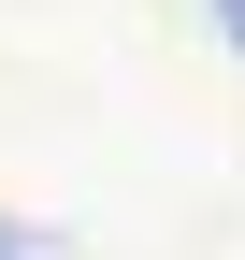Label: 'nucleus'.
<instances>
[{
  "label": "nucleus",
  "mask_w": 245,
  "mask_h": 260,
  "mask_svg": "<svg viewBox=\"0 0 245 260\" xmlns=\"http://www.w3.org/2000/svg\"><path fill=\"white\" fill-rule=\"evenodd\" d=\"M217 29H231V44H245V0H217Z\"/></svg>",
  "instance_id": "nucleus-2"
},
{
  "label": "nucleus",
  "mask_w": 245,
  "mask_h": 260,
  "mask_svg": "<svg viewBox=\"0 0 245 260\" xmlns=\"http://www.w3.org/2000/svg\"><path fill=\"white\" fill-rule=\"evenodd\" d=\"M0 260H44V246H29V232H15V217H0Z\"/></svg>",
  "instance_id": "nucleus-1"
}]
</instances>
